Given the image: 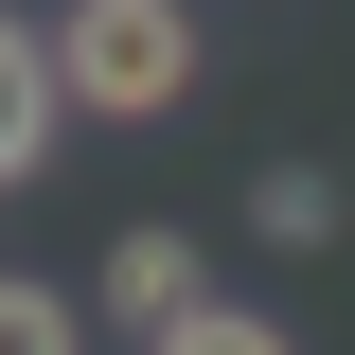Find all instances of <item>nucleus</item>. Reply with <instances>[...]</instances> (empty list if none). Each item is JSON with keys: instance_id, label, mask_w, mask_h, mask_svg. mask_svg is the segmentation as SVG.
<instances>
[{"instance_id": "f257e3e1", "label": "nucleus", "mask_w": 355, "mask_h": 355, "mask_svg": "<svg viewBox=\"0 0 355 355\" xmlns=\"http://www.w3.org/2000/svg\"><path fill=\"white\" fill-rule=\"evenodd\" d=\"M53 89H71V125H178L196 107V18L178 0H71L53 18Z\"/></svg>"}, {"instance_id": "f03ea898", "label": "nucleus", "mask_w": 355, "mask_h": 355, "mask_svg": "<svg viewBox=\"0 0 355 355\" xmlns=\"http://www.w3.org/2000/svg\"><path fill=\"white\" fill-rule=\"evenodd\" d=\"M53 142H71V89H53V36H36V18H0V196L36 178Z\"/></svg>"}, {"instance_id": "7ed1b4c3", "label": "nucleus", "mask_w": 355, "mask_h": 355, "mask_svg": "<svg viewBox=\"0 0 355 355\" xmlns=\"http://www.w3.org/2000/svg\"><path fill=\"white\" fill-rule=\"evenodd\" d=\"M196 302H214V284H196V231H125V249H107V320H125V338H178Z\"/></svg>"}, {"instance_id": "20e7f679", "label": "nucleus", "mask_w": 355, "mask_h": 355, "mask_svg": "<svg viewBox=\"0 0 355 355\" xmlns=\"http://www.w3.org/2000/svg\"><path fill=\"white\" fill-rule=\"evenodd\" d=\"M249 231H266V249H338V178H320V160H266L249 178Z\"/></svg>"}, {"instance_id": "39448f33", "label": "nucleus", "mask_w": 355, "mask_h": 355, "mask_svg": "<svg viewBox=\"0 0 355 355\" xmlns=\"http://www.w3.org/2000/svg\"><path fill=\"white\" fill-rule=\"evenodd\" d=\"M0 355H89V302L71 284H0Z\"/></svg>"}, {"instance_id": "423d86ee", "label": "nucleus", "mask_w": 355, "mask_h": 355, "mask_svg": "<svg viewBox=\"0 0 355 355\" xmlns=\"http://www.w3.org/2000/svg\"><path fill=\"white\" fill-rule=\"evenodd\" d=\"M142 355H302V338H284V320H249V302H196L178 338H142Z\"/></svg>"}]
</instances>
